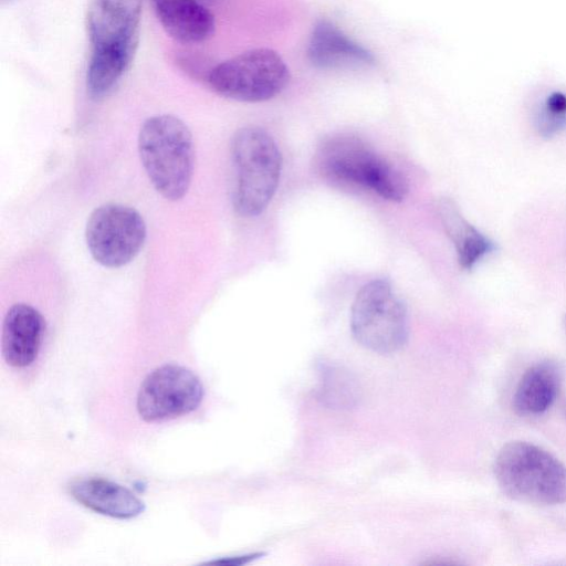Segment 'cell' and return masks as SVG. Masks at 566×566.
<instances>
[{"label": "cell", "mask_w": 566, "mask_h": 566, "mask_svg": "<svg viewBox=\"0 0 566 566\" xmlns=\"http://www.w3.org/2000/svg\"><path fill=\"white\" fill-rule=\"evenodd\" d=\"M67 489L83 506L114 518L129 520L145 511V503L133 491L107 479H75Z\"/></svg>", "instance_id": "11"}, {"label": "cell", "mask_w": 566, "mask_h": 566, "mask_svg": "<svg viewBox=\"0 0 566 566\" xmlns=\"http://www.w3.org/2000/svg\"><path fill=\"white\" fill-rule=\"evenodd\" d=\"M146 233V223L136 209L122 203H105L90 214L85 240L97 263L119 268L139 253Z\"/></svg>", "instance_id": "8"}, {"label": "cell", "mask_w": 566, "mask_h": 566, "mask_svg": "<svg viewBox=\"0 0 566 566\" xmlns=\"http://www.w3.org/2000/svg\"><path fill=\"white\" fill-rule=\"evenodd\" d=\"M316 165L325 177L361 186L386 200L401 201L408 192L403 176L356 136L326 139L317 150Z\"/></svg>", "instance_id": "5"}, {"label": "cell", "mask_w": 566, "mask_h": 566, "mask_svg": "<svg viewBox=\"0 0 566 566\" xmlns=\"http://www.w3.org/2000/svg\"><path fill=\"white\" fill-rule=\"evenodd\" d=\"M138 153L151 185L164 198L181 199L191 184L195 145L190 129L168 114L148 117L138 134Z\"/></svg>", "instance_id": "2"}, {"label": "cell", "mask_w": 566, "mask_h": 566, "mask_svg": "<svg viewBox=\"0 0 566 566\" xmlns=\"http://www.w3.org/2000/svg\"><path fill=\"white\" fill-rule=\"evenodd\" d=\"M207 81L223 97L258 103L279 95L290 81V71L277 52L259 48L217 64Z\"/></svg>", "instance_id": "7"}, {"label": "cell", "mask_w": 566, "mask_h": 566, "mask_svg": "<svg viewBox=\"0 0 566 566\" xmlns=\"http://www.w3.org/2000/svg\"><path fill=\"white\" fill-rule=\"evenodd\" d=\"M307 56L319 69L370 65L375 62L370 51L326 20L318 21L313 28Z\"/></svg>", "instance_id": "12"}, {"label": "cell", "mask_w": 566, "mask_h": 566, "mask_svg": "<svg viewBox=\"0 0 566 566\" xmlns=\"http://www.w3.org/2000/svg\"><path fill=\"white\" fill-rule=\"evenodd\" d=\"M493 471L499 488L512 500L536 505L566 502V465L537 444H504L495 457Z\"/></svg>", "instance_id": "3"}, {"label": "cell", "mask_w": 566, "mask_h": 566, "mask_svg": "<svg viewBox=\"0 0 566 566\" xmlns=\"http://www.w3.org/2000/svg\"><path fill=\"white\" fill-rule=\"evenodd\" d=\"M231 160L233 208L243 217H255L266 208L277 188L282 169L280 149L266 130L245 126L232 137Z\"/></svg>", "instance_id": "4"}, {"label": "cell", "mask_w": 566, "mask_h": 566, "mask_svg": "<svg viewBox=\"0 0 566 566\" xmlns=\"http://www.w3.org/2000/svg\"><path fill=\"white\" fill-rule=\"evenodd\" d=\"M142 8L143 0L90 1L86 90L92 98L109 94L129 69L138 45Z\"/></svg>", "instance_id": "1"}, {"label": "cell", "mask_w": 566, "mask_h": 566, "mask_svg": "<svg viewBox=\"0 0 566 566\" xmlns=\"http://www.w3.org/2000/svg\"><path fill=\"white\" fill-rule=\"evenodd\" d=\"M565 327H566V317H565Z\"/></svg>", "instance_id": "19"}, {"label": "cell", "mask_w": 566, "mask_h": 566, "mask_svg": "<svg viewBox=\"0 0 566 566\" xmlns=\"http://www.w3.org/2000/svg\"><path fill=\"white\" fill-rule=\"evenodd\" d=\"M262 555L263 554H261V553H253V554H248V555H242V556L219 558V559L210 560L209 563L210 564L242 565V564H247Z\"/></svg>", "instance_id": "18"}, {"label": "cell", "mask_w": 566, "mask_h": 566, "mask_svg": "<svg viewBox=\"0 0 566 566\" xmlns=\"http://www.w3.org/2000/svg\"><path fill=\"white\" fill-rule=\"evenodd\" d=\"M203 386L196 374L179 365H164L144 379L137 395V411L148 422L171 419L196 410Z\"/></svg>", "instance_id": "9"}, {"label": "cell", "mask_w": 566, "mask_h": 566, "mask_svg": "<svg viewBox=\"0 0 566 566\" xmlns=\"http://www.w3.org/2000/svg\"><path fill=\"white\" fill-rule=\"evenodd\" d=\"M538 127L544 136H552L566 127V94L553 92L546 96L538 115Z\"/></svg>", "instance_id": "17"}, {"label": "cell", "mask_w": 566, "mask_h": 566, "mask_svg": "<svg viewBox=\"0 0 566 566\" xmlns=\"http://www.w3.org/2000/svg\"><path fill=\"white\" fill-rule=\"evenodd\" d=\"M164 30L182 44L208 40L214 31L213 14L198 0H150Z\"/></svg>", "instance_id": "13"}, {"label": "cell", "mask_w": 566, "mask_h": 566, "mask_svg": "<svg viewBox=\"0 0 566 566\" xmlns=\"http://www.w3.org/2000/svg\"><path fill=\"white\" fill-rule=\"evenodd\" d=\"M560 370L551 360L530 366L521 376L514 395L513 408L523 417L546 412L555 402L560 388Z\"/></svg>", "instance_id": "14"}, {"label": "cell", "mask_w": 566, "mask_h": 566, "mask_svg": "<svg viewBox=\"0 0 566 566\" xmlns=\"http://www.w3.org/2000/svg\"><path fill=\"white\" fill-rule=\"evenodd\" d=\"M44 332L41 313L25 303L12 305L2 324L1 347L4 360L25 367L36 358Z\"/></svg>", "instance_id": "10"}, {"label": "cell", "mask_w": 566, "mask_h": 566, "mask_svg": "<svg viewBox=\"0 0 566 566\" xmlns=\"http://www.w3.org/2000/svg\"><path fill=\"white\" fill-rule=\"evenodd\" d=\"M317 399L327 408L349 410L360 400L361 389L355 376L346 368L326 361L317 366Z\"/></svg>", "instance_id": "16"}, {"label": "cell", "mask_w": 566, "mask_h": 566, "mask_svg": "<svg viewBox=\"0 0 566 566\" xmlns=\"http://www.w3.org/2000/svg\"><path fill=\"white\" fill-rule=\"evenodd\" d=\"M438 210L444 231L455 248L458 262L462 269L471 270L481 259L495 249L489 238L465 220L451 199H441Z\"/></svg>", "instance_id": "15"}, {"label": "cell", "mask_w": 566, "mask_h": 566, "mask_svg": "<svg viewBox=\"0 0 566 566\" xmlns=\"http://www.w3.org/2000/svg\"><path fill=\"white\" fill-rule=\"evenodd\" d=\"M350 328L361 346L378 354H392L406 345L407 310L387 280H373L357 292Z\"/></svg>", "instance_id": "6"}]
</instances>
